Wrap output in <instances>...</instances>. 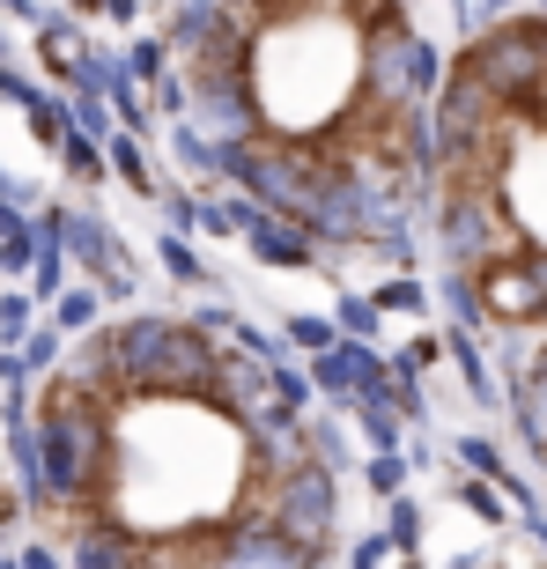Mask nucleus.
<instances>
[{"mask_svg": "<svg viewBox=\"0 0 547 569\" xmlns=\"http://www.w3.org/2000/svg\"><path fill=\"white\" fill-rule=\"evenodd\" d=\"M496 370H504L496 392H504V407H510L518 451L533 459V473H540V503H547V333L496 348Z\"/></svg>", "mask_w": 547, "mask_h": 569, "instance_id": "obj_4", "label": "nucleus"}, {"mask_svg": "<svg viewBox=\"0 0 547 569\" xmlns=\"http://www.w3.org/2000/svg\"><path fill=\"white\" fill-rule=\"evenodd\" d=\"M22 569H60V555H52V548H30V555H22Z\"/></svg>", "mask_w": 547, "mask_h": 569, "instance_id": "obj_9", "label": "nucleus"}, {"mask_svg": "<svg viewBox=\"0 0 547 569\" xmlns=\"http://www.w3.org/2000/svg\"><path fill=\"white\" fill-rule=\"evenodd\" d=\"M74 8H105V0H74Z\"/></svg>", "mask_w": 547, "mask_h": 569, "instance_id": "obj_10", "label": "nucleus"}, {"mask_svg": "<svg viewBox=\"0 0 547 569\" xmlns=\"http://www.w3.org/2000/svg\"><path fill=\"white\" fill-rule=\"evenodd\" d=\"M97 326V289H67L60 296V333H89Z\"/></svg>", "mask_w": 547, "mask_h": 569, "instance_id": "obj_6", "label": "nucleus"}, {"mask_svg": "<svg viewBox=\"0 0 547 569\" xmlns=\"http://www.w3.org/2000/svg\"><path fill=\"white\" fill-rule=\"evenodd\" d=\"M97 400L82 496L44 503L67 569H326L340 443L222 311H127L60 356Z\"/></svg>", "mask_w": 547, "mask_h": 569, "instance_id": "obj_1", "label": "nucleus"}, {"mask_svg": "<svg viewBox=\"0 0 547 569\" xmlns=\"http://www.w3.org/2000/svg\"><path fill=\"white\" fill-rule=\"evenodd\" d=\"M421 230L474 333L496 348L547 333V0H518L451 52Z\"/></svg>", "mask_w": 547, "mask_h": 569, "instance_id": "obj_3", "label": "nucleus"}, {"mask_svg": "<svg viewBox=\"0 0 547 569\" xmlns=\"http://www.w3.org/2000/svg\"><path fill=\"white\" fill-rule=\"evenodd\" d=\"M466 8V30H481V22H496V16H510L518 0H459Z\"/></svg>", "mask_w": 547, "mask_h": 569, "instance_id": "obj_8", "label": "nucleus"}, {"mask_svg": "<svg viewBox=\"0 0 547 569\" xmlns=\"http://www.w3.org/2000/svg\"><path fill=\"white\" fill-rule=\"evenodd\" d=\"M30 311H38V303H30L22 289H0V340H8V348L30 340Z\"/></svg>", "mask_w": 547, "mask_h": 569, "instance_id": "obj_5", "label": "nucleus"}, {"mask_svg": "<svg viewBox=\"0 0 547 569\" xmlns=\"http://www.w3.org/2000/svg\"><path fill=\"white\" fill-rule=\"evenodd\" d=\"M163 111L215 178L334 252L407 259L429 222L444 44L415 0H178Z\"/></svg>", "mask_w": 547, "mask_h": 569, "instance_id": "obj_2", "label": "nucleus"}, {"mask_svg": "<svg viewBox=\"0 0 547 569\" xmlns=\"http://www.w3.org/2000/svg\"><path fill=\"white\" fill-rule=\"evenodd\" d=\"M466 569H547V555H533L526 540H510V548H496V555H481V562H466Z\"/></svg>", "mask_w": 547, "mask_h": 569, "instance_id": "obj_7", "label": "nucleus"}]
</instances>
